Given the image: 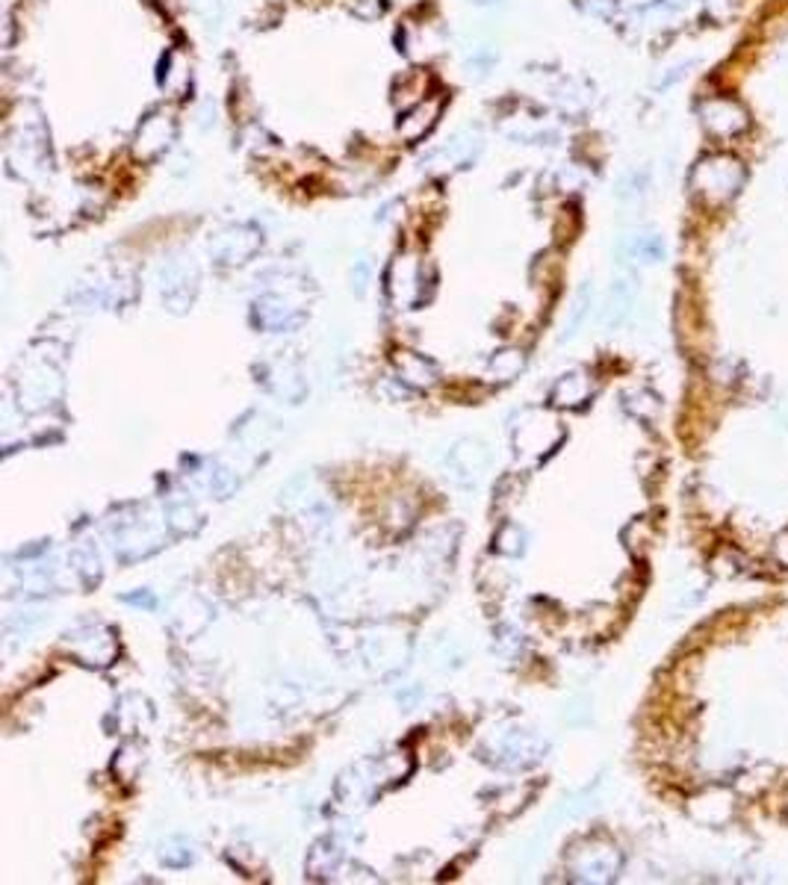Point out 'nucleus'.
<instances>
[{
  "label": "nucleus",
  "instance_id": "nucleus-9",
  "mask_svg": "<svg viewBox=\"0 0 788 885\" xmlns=\"http://www.w3.org/2000/svg\"><path fill=\"white\" fill-rule=\"evenodd\" d=\"M352 12L360 19H376L381 12V0H352Z\"/></svg>",
  "mask_w": 788,
  "mask_h": 885
},
{
  "label": "nucleus",
  "instance_id": "nucleus-2",
  "mask_svg": "<svg viewBox=\"0 0 788 885\" xmlns=\"http://www.w3.org/2000/svg\"><path fill=\"white\" fill-rule=\"evenodd\" d=\"M697 119L709 140L735 142L751 131V112L732 95H706L697 101Z\"/></svg>",
  "mask_w": 788,
  "mask_h": 885
},
{
  "label": "nucleus",
  "instance_id": "nucleus-4",
  "mask_svg": "<svg viewBox=\"0 0 788 885\" xmlns=\"http://www.w3.org/2000/svg\"><path fill=\"white\" fill-rule=\"evenodd\" d=\"M47 163V136L38 122H19L10 136V166L42 168Z\"/></svg>",
  "mask_w": 788,
  "mask_h": 885
},
{
  "label": "nucleus",
  "instance_id": "nucleus-8",
  "mask_svg": "<svg viewBox=\"0 0 788 885\" xmlns=\"http://www.w3.org/2000/svg\"><path fill=\"white\" fill-rule=\"evenodd\" d=\"M582 7L597 19H611V12L618 10V0H582Z\"/></svg>",
  "mask_w": 788,
  "mask_h": 885
},
{
  "label": "nucleus",
  "instance_id": "nucleus-5",
  "mask_svg": "<svg viewBox=\"0 0 788 885\" xmlns=\"http://www.w3.org/2000/svg\"><path fill=\"white\" fill-rule=\"evenodd\" d=\"M441 119V101L437 98H425V101H420L413 110H408L399 119V124H396V131H399V136H404V140H423L425 133L432 131L434 122Z\"/></svg>",
  "mask_w": 788,
  "mask_h": 885
},
{
  "label": "nucleus",
  "instance_id": "nucleus-3",
  "mask_svg": "<svg viewBox=\"0 0 788 885\" xmlns=\"http://www.w3.org/2000/svg\"><path fill=\"white\" fill-rule=\"evenodd\" d=\"M175 136H178V128H175V119L169 112H148L140 128H136V133H133V157L142 159V163H154L171 148Z\"/></svg>",
  "mask_w": 788,
  "mask_h": 885
},
{
  "label": "nucleus",
  "instance_id": "nucleus-1",
  "mask_svg": "<svg viewBox=\"0 0 788 885\" xmlns=\"http://www.w3.org/2000/svg\"><path fill=\"white\" fill-rule=\"evenodd\" d=\"M744 163L735 154H726V151H712L695 163L691 168V192H695L703 204L709 207H721L726 201L739 196L744 187Z\"/></svg>",
  "mask_w": 788,
  "mask_h": 885
},
{
  "label": "nucleus",
  "instance_id": "nucleus-7",
  "mask_svg": "<svg viewBox=\"0 0 788 885\" xmlns=\"http://www.w3.org/2000/svg\"><path fill=\"white\" fill-rule=\"evenodd\" d=\"M742 10V0H706V12L709 19L723 24V21L735 19V12Z\"/></svg>",
  "mask_w": 788,
  "mask_h": 885
},
{
  "label": "nucleus",
  "instance_id": "nucleus-6",
  "mask_svg": "<svg viewBox=\"0 0 788 885\" xmlns=\"http://www.w3.org/2000/svg\"><path fill=\"white\" fill-rule=\"evenodd\" d=\"M160 84H163V89H169V92H175V95H180L189 86V63L184 59L180 51H171V54L166 56Z\"/></svg>",
  "mask_w": 788,
  "mask_h": 885
},
{
  "label": "nucleus",
  "instance_id": "nucleus-11",
  "mask_svg": "<svg viewBox=\"0 0 788 885\" xmlns=\"http://www.w3.org/2000/svg\"><path fill=\"white\" fill-rule=\"evenodd\" d=\"M387 7H393V10H417V7H423V0H385Z\"/></svg>",
  "mask_w": 788,
  "mask_h": 885
},
{
  "label": "nucleus",
  "instance_id": "nucleus-10",
  "mask_svg": "<svg viewBox=\"0 0 788 885\" xmlns=\"http://www.w3.org/2000/svg\"><path fill=\"white\" fill-rule=\"evenodd\" d=\"M697 0H658V7L662 10H670V12H686L695 7Z\"/></svg>",
  "mask_w": 788,
  "mask_h": 885
}]
</instances>
